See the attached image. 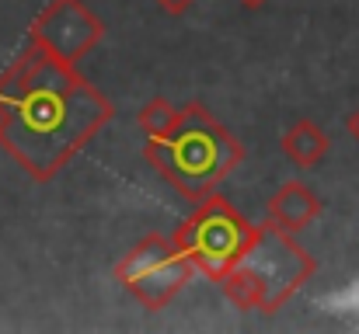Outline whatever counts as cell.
I'll return each instance as SVG.
<instances>
[{
  "mask_svg": "<svg viewBox=\"0 0 359 334\" xmlns=\"http://www.w3.org/2000/svg\"><path fill=\"white\" fill-rule=\"evenodd\" d=\"M283 153H286L297 167H314V164L328 153V136L318 129V122L300 118L297 125L286 129V136H283Z\"/></svg>",
  "mask_w": 359,
  "mask_h": 334,
  "instance_id": "ba28073f",
  "label": "cell"
},
{
  "mask_svg": "<svg viewBox=\"0 0 359 334\" xmlns=\"http://www.w3.org/2000/svg\"><path fill=\"white\" fill-rule=\"evenodd\" d=\"M0 122H4V109H0Z\"/></svg>",
  "mask_w": 359,
  "mask_h": 334,
  "instance_id": "4fadbf2b",
  "label": "cell"
},
{
  "mask_svg": "<svg viewBox=\"0 0 359 334\" xmlns=\"http://www.w3.org/2000/svg\"><path fill=\"white\" fill-rule=\"evenodd\" d=\"M0 146L35 181H53L116 118V105L74 63L32 42L0 77Z\"/></svg>",
  "mask_w": 359,
  "mask_h": 334,
  "instance_id": "6da1fadb",
  "label": "cell"
},
{
  "mask_svg": "<svg viewBox=\"0 0 359 334\" xmlns=\"http://www.w3.org/2000/svg\"><path fill=\"white\" fill-rule=\"evenodd\" d=\"M102 39H105V21L84 0H49L28 28L32 46H42L46 53H53L56 60L74 63V67Z\"/></svg>",
  "mask_w": 359,
  "mask_h": 334,
  "instance_id": "8992f818",
  "label": "cell"
},
{
  "mask_svg": "<svg viewBox=\"0 0 359 334\" xmlns=\"http://www.w3.org/2000/svg\"><path fill=\"white\" fill-rule=\"evenodd\" d=\"M251 223L241 216L238 209L220 199V195H203L196 213L189 220H182V226L171 233L175 247L192 261L196 272L210 275L213 282L224 279V272L241 258V251L251 240Z\"/></svg>",
  "mask_w": 359,
  "mask_h": 334,
  "instance_id": "277c9868",
  "label": "cell"
},
{
  "mask_svg": "<svg viewBox=\"0 0 359 334\" xmlns=\"http://www.w3.org/2000/svg\"><path fill=\"white\" fill-rule=\"evenodd\" d=\"M318 216H321V199L304 181H286L269 199V223L279 226V230H286V233L307 230Z\"/></svg>",
  "mask_w": 359,
  "mask_h": 334,
  "instance_id": "52a82bcc",
  "label": "cell"
},
{
  "mask_svg": "<svg viewBox=\"0 0 359 334\" xmlns=\"http://www.w3.org/2000/svg\"><path fill=\"white\" fill-rule=\"evenodd\" d=\"M346 129H349V136H353V139H356V143H359V109L353 111L349 118H346Z\"/></svg>",
  "mask_w": 359,
  "mask_h": 334,
  "instance_id": "8fae6325",
  "label": "cell"
},
{
  "mask_svg": "<svg viewBox=\"0 0 359 334\" xmlns=\"http://www.w3.org/2000/svg\"><path fill=\"white\" fill-rule=\"evenodd\" d=\"M143 157L171 188L199 202L231 178V171L244 160V146L206 105L192 102L178 109V122L168 136L147 139Z\"/></svg>",
  "mask_w": 359,
  "mask_h": 334,
  "instance_id": "7a4b0ae2",
  "label": "cell"
},
{
  "mask_svg": "<svg viewBox=\"0 0 359 334\" xmlns=\"http://www.w3.org/2000/svg\"><path fill=\"white\" fill-rule=\"evenodd\" d=\"M192 275H196L192 261L164 233L143 237L140 244H133L122 254V261L116 265V282L133 300H140L147 310L168 307L192 282Z\"/></svg>",
  "mask_w": 359,
  "mask_h": 334,
  "instance_id": "5b68a950",
  "label": "cell"
},
{
  "mask_svg": "<svg viewBox=\"0 0 359 334\" xmlns=\"http://www.w3.org/2000/svg\"><path fill=\"white\" fill-rule=\"evenodd\" d=\"M140 129L147 132V139H161L171 132V125L178 122V109L168 102V98H150L143 109H140Z\"/></svg>",
  "mask_w": 359,
  "mask_h": 334,
  "instance_id": "9c48e42d",
  "label": "cell"
},
{
  "mask_svg": "<svg viewBox=\"0 0 359 334\" xmlns=\"http://www.w3.org/2000/svg\"><path fill=\"white\" fill-rule=\"evenodd\" d=\"M241 4H244V7H262L265 0H241Z\"/></svg>",
  "mask_w": 359,
  "mask_h": 334,
  "instance_id": "7c38bea8",
  "label": "cell"
},
{
  "mask_svg": "<svg viewBox=\"0 0 359 334\" xmlns=\"http://www.w3.org/2000/svg\"><path fill=\"white\" fill-rule=\"evenodd\" d=\"M314 268H318L314 258L293 240V233L265 223L251 230L248 247L224 272L220 286H224V296L238 310L276 314L286 307V300L297 289L311 282Z\"/></svg>",
  "mask_w": 359,
  "mask_h": 334,
  "instance_id": "3957f363",
  "label": "cell"
},
{
  "mask_svg": "<svg viewBox=\"0 0 359 334\" xmlns=\"http://www.w3.org/2000/svg\"><path fill=\"white\" fill-rule=\"evenodd\" d=\"M154 4H157L164 14H175V18H178V14H185V11H189L196 0H154Z\"/></svg>",
  "mask_w": 359,
  "mask_h": 334,
  "instance_id": "30bf717a",
  "label": "cell"
}]
</instances>
